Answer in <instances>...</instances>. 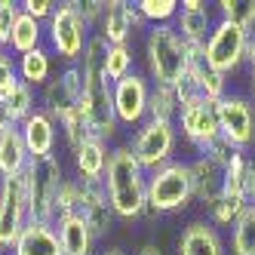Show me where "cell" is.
<instances>
[{
	"mask_svg": "<svg viewBox=\"0 0 255 255\" xmlns=\"http://www.w3.org/2000/svg\"><path fill=\"white\" fill-rule=\"evenodd\" d=\"M105 194L111 203L114 215L123 222H135L148 209V172L129 151V144H111V157H108L105 169Z\"/></svg>",
	"mask_w": 255,
	"mask_h": 255,
	"instance_id": "cell-1",
	"label": "cell"
},
{
	"mask_svg": "<svg viewBox=\"0 0 255 255\" xmlns=\"http://www.w3.org/2000/svg\"><path fill=\"white\" fill-rule=\"evenodd\" d=\"M141 56L148 80L160 86H175L191 68V49L175 25H151L141 37Z\"/></svg>",
	"mask_w": 255,
	"mask_h": 255,
	"instance_id": "cell-2",
	"label": "cell"
},
{
	"mask_svg": "<svg viewBox=\"0 0 255 255\" xmlns=\"http://www.w3.org/2000/svg\"><path fill=\"white\" fill-rule=\"evenodd\" d=\"M194 203V178L188 160H169L160 169L148 172V209L157 215L185 212Z\"/></svg>",
	"mask_w": 255,
	"mask_h": 255,
	"instance_id": "cell-3",
	"label": "cell"
},
{
	"mask_svg": "<svg viewBox=\"0 0 255 255\" xmlns=\"http://www.w3.org/2000/svg\"><path fill=\"white\" fill-rule=\"evenodd\" d=\"M25 191H28V215L31 222L40 225H56V200L65 175L62 157H46V160H31L25 169Z\"/></svg>",
	"mask_w": 255,
	"mask_h": 255,
	"instance_id": "cell-4",
	"label": "cell"
},
{
	"mask_svg": "<svg viewBox=\"0 0 255 255\" xmlns=\"http://www.w3.org/2000/svg\"><path fill=\"white\" fill-rule=\"evenodd\" d=\"M43 28H46V49L52 56H59L65 65H77L83 59L86 43L93 37V28L83 22V15H80L74 0L59 3Z\"/></svg>",
	"mask_w": 255,
	"mask_h": 255,
	"instance_id": "cell-5",
	"label": "cell"
},
{
	"mask_svg": "<svg viewBox=\"0 0 255 255\" xmlns=\"http://www.w3.org/2000/svg\"><path fill=\"white\" fill-rule=\"evenodd\" d=\"M126 144H129V151L141 163V169L144 172H154V169L163 166V163L175 160L178 126H175V120H154V117H148L132 132V138L126 141Z\"/></svg>",
	"mask_w": 255,
	"mask_h": 255,
	"instance_id": "cell-6",
	"label": "cell"
},
{
	"mask_svg": "<svg viewBox=\"0 0 255 255\" xmlns=\"http://www.w3.org/2000/svg\"><path fill=\"white\" fill-rule=\"evenodd\" d=\"M249 34L252 31L234 25V22L218 19L212 34H209V40H206V46H203L206 68L218 71V74H225V77H237L243 71V56H246Z\"/></svg>",
	"mask_w": 255,
	"mask_h": 255,
	"instance_id": "cell-7",
	"label": "cell"
},
{
	"mask_svg": "<svg viewBox=\"0 0 255 255\" xmlns=\"http://www.w3.org/2000/svg\"><path fill=\"white\" fill-rule=\"evenodd\" d=\"M215 114H218V132L237 151L249 154L255 148V105L249 102V96L240 89H231L222 102H215Z\"/></svg>",
	"mask_w": 255,
	"mask_h": 255,
	"instance_id": "cell-8",
	"label": "cell"
},
{
	"mask_svg": "<svg viewBox=\"0 0 255 255\" xmlns=\"http://www.w3.org/2000/svg\"><path fill=\"white\" fill-rule=\"evenodd\" d=\"M148 99H151V80L141 71H132L123 80L111 83V102H114V117L120 129H138L148 120Z\"/></svg>",
	"mask_w": 255,
	"mask_h": 255,
	"instance_id": "cell-9",
	"label": "cell"
},
{
	"mask_svg": "<svg viewBox=\"0 0 255 255\" xmlns=\"http://www.w3.org/2000/svg\"><path fill=\"white\" fill-rule=\"evenodd\" d=\"M31 222L28 215V191L25 178H0V246L12 249L25 225Z\"/></svg>",
	"mask_w": 255,
	"mask_h": 255,
	"instance_id": "cell-10",
	"label": "cell"
},
{
	"mask_svg": "<svg viewBox=\"0 0 255 255\" xmlns=\"http://www.w3.org/2000/svg\"><path fill=\"white\" fill-rule=\"evenodd\" d=\"M40 108L52 117V120H62L68 111H74L83 99V74L77 65H65L59 74H52V80L40 89Z\"/></svg>",
	"mask_w": 255,
	"mask_h": 255,
	"instance_id": "cell-11",
	"label": "cell"
},
{
	"mask_svg": "<svg viewBox=\"0 0 255 255\" xmlns=\"http://www.w3.org/2000/svg\"><path fill=\"white\" fill-rule=\"evenodd\" d=\"M175 126H178V135L185 138L194 151H200L203 144H209L212 138H218V114H215V102L209 99H194L191 105H185L175 117Z\"/></svg>",
	"mask_w": 255,
	"mask_h": 255,
	"instance_id": "cell-12",
	"label": "cell"
},
{
	"mask_svg": "<svg viewBox=\"0 0 255 255\" xmlns=\"http://www.w3.org/2000/svg\"><path fill=\"white\" fill-rule=\"evenodd\" d=\"M141 31H148V25H144L135 3H129V0H108L105 15H102V22L93 34L105 37L111 46H126Z\"/></svg>",
	"mask_w": 255,
	"mask_h": 255,
	"instance_id": "cell-13",
	"label": "cell"
},
{
	"mask_svg": "<svg viewBox=\"0 0 255 255\" xmlns=\"http://www.w3.org/2000/svg\"><path fill=\"white\" fill-rule=\"evenodd\" d=\"M77 194H80V215L89 225V231L96 234V240H105L114 228V209L108 203L105 194V181H89V178H77Z\"/></svg>",
	"mask_w": 255,
	"mask_h": 255,
	"instance_id": "cell-14",
	"label": "cell"
},
{
	"mask_svg": "<svg viewBox=\"0 0 255 255\" xmlns=\"http://www.w3.org/2000/svg\"><path fill=\"white\" fill-rule=\"evenodd\" d=\"M218 22V15L212 9V3H206V0H181L178 6V15H175V31L181 34V40H185L188 46H197L203 49L209 34Z\"/></svg>",
	"mask_w": 255,
	"mask_h": 255,
	"instance_id": "cell-15",
	"label": "cell"
},
{
	"mask_svg": "<svg viewBox=\"0 0 255 255\" xmlns=\"http://www.w3.org/2000/svg\"><path fill=\"white\" fill-rule=\"evenodd\" d=\"M175 252L178 255H228V246L215 225H209L206 218H194L181 228L175 240Z\"/></svg>",
	"mask_w": 255,
	"mask_h": 255,
	"instance_id": "cell-16",
	"label": "cell"
},
{
	"mask_svg": "<svg viewBox=\"0 0 255 255\" xmlns=\"http://www.w3.org/2000/svg\"><path fill=\"white\" fill-rule=\"evenodd\" d=\"M25 148L31 154V160H46L56 157V144H59V123L52 120L43 108H37L25 123H19Z\"/></svg>",
	"mask_w": 255,
	"mask_h": 255,
	"instance_id": "cell-17",
	"label": "cell"
},
{
	"mask_svg": "<svg viewBox=\"0 0 255 255\" xmlns=\"http://www.w3.org/2000/svg\"><path fill=\"white\" fill-rule=\"evenodd\" d=\"M191 178H194V203H200L203 209H209L225 188V169L215 166L209 157H191Z\"/></svg>",
	"mask_w": 255,
	"mask_h": 255,
	"instance_id": "cell-18",
	"label": "cell"
},
{
	"mask_svg": "<svg viewBox=\"0 0 255 255\" xmlns=\"http://www.w3.org/2000/svg\"><path fill=\"white\" fill-rule=\"evenodd\" d=\"M108 157H111V144L89 135L80 148L71 151V160H74V172L77 178H89V181H102L105 169H108Z\"/></svg>",
	"mask_w": 255,
	"mask_h": 255,
	"instance_id": "cell-19",
	"label": "cell"
},
{
	"mask_svg": "<svg viewBox=\"0 0 255 255\" xmlns=\"http://www.w3.org/2000/svg\"><path fill=\"white\" fill-rule=\"evenodd\" d=\"M56 234H59V246L62 255H96V234L89 231V225L83 222V215H68L56 222Z\"/></svg>",
	"mask_w": 255,
	"mask_h": 255,
	"instance_id": "cell-20",
	"label": "cell"
},
{
	"mask_svg": "<svg viewBox=\"0 0 255 255\" xmlns=\"http://www.w3.org/2000/svg\"><path fill=\"white\" fill-rule=\"evenodd\" d=\"M9 255H62L56 225L28 222L25 231L19 234V240H15V246L9 249Z\"/></svg>",
	"mask_w": 255,
	"mask_h": 255,
	"instance_id": "cell-21",
	"label": "cell"
},
{
	"mask_svg": "<svg viewBox=\"0 0 255 255\" xmlns=\"http://www.w3.org/2000/svg\"><path fill=\"white\" fill-rule=\"evenodd\" d=\"M28 163H31V154L25 148V138H22L19 126L0 132V178H19V175H25Z\"/></svg>",
	"mask_w": 255,
	"mask_h": 255,
	"instance_id": "cell-22",
	"label": "cell"
},
{
	"mask_svg": "<svg viewBox=\"0 0 255 255\" xmlns=\"http://www.w3.org/2000/svg\"><path fill=\"white\" fill-rule=\"evenodd\" d=\"M52 52L46 49V46H40V49H34V52H25V56H15V65H19V80L22 83H28V86H34L40 93V89L52 80Z\"/></svg>",
	"mask_w": 255,
	"mask_h": 255,
	"instance_id": "cell-23",
	"label": "cell"
},
{
	"mask_svg": "<svg viewBox=\"0 0 255 255\" xmlns=\"http://www.w3.org/2000/svg\"><path fill=\"white\" fill-rule=\"evenodd\" d=\"M40 46H46V28L37 19H31L28 12H22L19 19H15V28L9 34V46L6 49L12 56H25V52H34Z\"/></svg>",
	"mask_w": 255,
	"mask_h": 255,
	"instance_id": "cell-24",
	"label": "cell"
},
{
	"mask_svg": "<svg viewBox=\"0 0 255 255\" xmlns=\"http://www.w3.org/2000/svg\"><path fill=\"white\" fill-rule=\"evenodd\" d=\"M0 105H6L9 117L15 120V126H19V123H25V120H28V117L40 108V96H37V89H34V86L19 83V86H15L6 99H0Z\"/></svg>",
	"mask_w": 255,
	"mask_h": 255,
	"instance_id": "cell-25",
	"label": "cell"
},
{
	"mask_svg": "<svg viewBox=\"0 0 255 255\" xmlns=\"http://www.w3.org/2000/svg\"><path fill=\"white\" fill-rule=\"evenodd\" d=\"M231 255H255V206H246V212L234 222Z\"/></svg>",
	"mask_w": 255,
	"mask_h": 255,
	"instance_id": "cell-26",
	"label": "cell"
},
{
	"mask_svg": "<svg viewBox=\"0 0 255 255\" xmlns=\"http://www.w3.org/2000/svg\"><path fill=\"white\" fill-rule=\"evenodd\" d=\"M243 212H246V200H243V197H228V194H222V197H218L215 203L206 209V222L215 225L218 231H222V228H234V222H237Z\"/></svg>",
	"mask_w": 255,
	"mask_h": 255,
	"instance_id": "cell-27",
	"label": "cell"
},
{
	"mask_svg": "<svg viewBox=\"0 0 255 255\" xmlns=\"http://www.w3.org/2000/svg\"><path fill=\"white\" fill-rule=\"evenodd\" d=\"M212 6L218 19L234 22L246 31H255V0H218Z\"/></svg>",
	"mask_w": 255,
	"mask_h": 255,
	"instance_id": "cell-28",
	"label": "cell"
},
{
	"mask_svg": "<svg viewBox=\"0 0 255 255\" xmlns=\"http://www.w3.org/2000/svg\"><path fill=\"white\" fill-rule=\"evenodd\" d=\"M178 0H135V9L141 12L144 25H172L178 15Z\"/></svg>",
	"mask_w": 255,
	"mask_h": 255,
	"instance_id": "cell-29",
	"label": "cell"
},
{
	"mask_svg": "<svg viewBox=\"0 0 255 255\" xmlns=\"http://www.w3.org/2000/svg\"><path fill=\"white\" fill-rule=\"evenodd\" d=\"M148 117H154V120H175L178 117V99H175V89L172 86L151 83Z\"/></svg>",
	"mask_w": 255,
	"mask_h": 255,
	"instance_id": "cell-30",
	"label": "cell"
},
{
	"mask_svg": "<svg viewBox=\"0 0 255 255\" xmlns=\"http://www.w3.org/2000/svg\"><path fill=\"white\" fill-rule=\"evenodd\" d=\"M135 71V52L132 46L126 43V46H108V59H105V77L117 83L123 80L126 74H132Z\"/></svg>",
	"mask_w": 255,
	"mask_h": 255,
	"instance_id": "cell-31",
	"label": "cell"
},
{
	"mask_svg": "<svg viewBox=\"0 0 255 255\" xmlns=\"http://www.w3.org/2000/svg\"><path fill=\"white\" fill-rule=\"evenodd\" d=\"M59 129H62V138H65V148H68V154L74 151V148H80V144L89 138V123H86V117H83V111H80V108H74V111H68V114L59 120Z\"/></svg>",
	"mask_w": 255,
	"mask_h": 255,
	"instance_id": "cell-32",
	"label": "cell"
},
{
	"mask_svg": "<svg viewBox=\"0 0 255 255\" xmlns=\"http://www.w3.org/2000/svg\"><path fill=\"white\" fill-rule=\"evenodd\" d=\"M249 157H252V154H237V157L231 160V166L225 169V188H222V194H228V197H243ZM243 200H246V197H243Z\"/></svg>",
	"mask_w": 255,
	"mask_h": 255,
	"instance_id": "cell-33",
	"label": "cell"
},
{
	"mask_svg": "<svg viewBox=\"0 0 255 255\" xmlns=\"http://www.w3.org/2000/svg\"><path fill=\"white\" fill-rule=\"evenodd\" d=\"M197 154H200V157H209V160L215 163V166L228 169V166H231V160H234L237 154H243V151H237V148H234V144H231L225 135H218V138H212L209 144H203V148H200Z\"/></svg>",
	"mask_w": 255,
	"mask_h": 255,
	"instance_id": "cell-34",
	"label": "cell"
},
{
	"mask_svg": "<svg viewBox=\"0 0 255 255\" xmlns=\"http://www.w3.org/2000/svg\"><path fill=\"white\" fill-rule=\"evenodd\" d=\"M80 209V194H77V178H65L59 188V200H56V222L68 215H77Z\"/></svg>",
	"mask_w": 255,
	"mask_h": 255,
	"instance_id": "cell-35",
	"label": "cell"
},
{
	"mask_svg": "<svg viewBox=\"0 0 255 255\" xmlns=\"http://www.w3.org/2000/svg\"><path fill=\"white\" fill-rule=\"evenodd\" d=\"M19 65H15V56L9 49L0 52V99H6L15 86H19Z\"/></svg>",
	"mask_w": 255,
	"mask_h": 255,
	"instance_id": "cell-36",
	"label": "cell"
},
{
	"mask_svg": "<svg viewBox=\"0 0 255 255\" xmlns=\"http://www.w3.org/2000/svg\"><path fill=\"white\" fill-rule=\"evenodd\" d=\"M22 15V3L15 0H0V46H9V34L15 28V19Z\"/></svg>",
	"mask_w": 255,
	"mask_h": 255,
	"instance_id": "cell-37",
	"label": "cell"
},
{
	"mask_svg": "<svg viewBox=\"0 0 255 255\" xmlns=\"http://www.w3.org/2000/svg\"><path fill=\"white\" fill-rule=\"evenodd\" d=\"M74 3H77V9H80V15H83V22L96 31L99 22H102V15H105L108 0H74Z\"/></svg>",
	"mask_w": 255,
	"mask_h": 255,
	"instance_id": "cell-38",
	"label": "cell"
},
{
	"mask_svg": "<svg viewBox=\"0 0 255 255\" xmlns=\"http://www.w3.org/2000/svg\"><path fill=\"white\" fill-rule=\"evenodd\" d=\"M56 0H22V12H28L31 19H37L40 25L49 22V15L56 12Z\"/></svg>",
	"mask_w": 255,
	"mask_h": 255,
	"instance_id": "cell-39",
	"label": "cell"
},
{
	"mask_svg": "<svg viewBox=\"0 0 255 255\" xmlns=\"http://www.w3.org/2000/svg\"><path fill=\"white\" fill-rule=\"evenodd\" d=\"M172 89H175V99H178V111H181V108H185V105H191L194 99H200V89H197V83H194V80H191L188 74L181 77V80H178V83H175Z\"/></svg>",
	"mask_w": 255,
	"mask_h": 255,
	"instance_id": "cell-40",
	"label": "cell"
},
{
	"mask_svg": "<svg viewBox=\"0 0 255 255\" xmlns=\"http://www.w3.org/2000/svg\"><path fill=\"white\" fill-rule=\"evenodd\" d=\"M243 197H246V206H255V157H249V169H246V188H243Z\"/></svg>",
	"mask_w": 255,
	"mask_h": 255,
	"instance_id": "cell-41",
	"label": "cell"
},
{
	"mask_svg": "<svg viewBox=\"0 0 255 255\" xmlns=\"http://www.w3.org/2000/svg\"><path fill=\"white\" fill-rule=\"evenodd\" d=\"M243 68H255V31L249 34V40H246V56H243Z\"/></svg>",
	"mask_w": 255,
	"mask_h": 255,
	"instance_id": "cell-42",
	"label": "cell"
},
{
	"mask_svg": "<svg viewBox=\"0 0 255 255\" xmlns=\"http://www.w3.org/2000/svg\"><path fill=\"white\" fill-rule=\"evenodd\" d=\"M15 126V120L9 117V111H6V105H0V132H6V129H12Z\"/></svg>",
	"mask_w": 255,
	"mask_h": 255,
	"instance_id": "cell-43",
	"label": "cell"
},
{
	"mask_svg": "<svg viewBox=\"0 0 255 255\" xmlns=\"http://www.w3.org/2000/svg\"><path fill=\"white\" fill-rule=\"evenodd\" d=\"M246 96H249V102L255 105V68L246 71Z\"/></svg>",
	"mask_w": 255,
	"mask_h": 255,
	"instance_id": "cell-44",
	"label": "cell"
},
{
	"mask_svg": "<svg viewBox=\"0 0 255 255\" xmlns=\"http://www.w3.org/2000/svg\"><path fill=\"white\" fill-rule=\"evenodd\" d=\"M135 255H163V252H160V249H157L154 243H144V246H141V249H138Z\"/></svg>",
	"mask_w": 255,
	"mask_h": 255,
	"instance_id": "cell-45",
	"label": "cell"
},
{
	"mask_svg": "<svg viewBox=\"0 0 255 255\" xmlns=\"http://www.w3.org/2000/svg\"><path fill=\"white\" fill-rule=\"evenodd\" d=\"M99 255H126V252L117 249V246H111V249H105V252H99Z\"/></svg>",
	"mask_w": 255,
	"mask_h": 255,
	"instance_id": "cell-46",
	"label": "cell"
},
{
	"mask_svg": "<svg viewBox=\"0 0 255 255\" xmlns=\"http://www.w3.org/2000/svg\"><path fill=\"white\" fill-rule=\"evenodd\" d=\"M0 255H9V249H3V246H0Z\"/></svg>",
	"mask_w": 255,
	"mask_h": 255,
	"instance_id": "cell-47",
	"label": "cell"
},
{
	"mask_svg": "<svg viewBox=\"0 0 255 255\" xmlns=\"http://www.w3.org/2000/svg\"><path fill=\"white\" fill-rule=\"evenodd\" d=\"M0 52H3V46H0Z\"/></svg>",
	"mask_w": 255,
	"mask_h": 255,
	"instance_id": "cell-48",
	"label": "cell"
}]
</instances>
